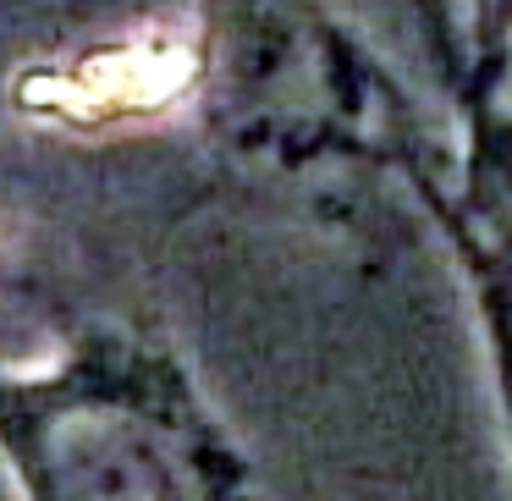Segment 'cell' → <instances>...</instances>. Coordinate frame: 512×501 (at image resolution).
Listing matches in <instances>:
<instances>
[{
    "mask_svg": "<svg viewBox=\"0 0 512 501\" xmlns=\"http://www.w3.org/2000/svg\"><path fill=\"white\" fill-rule=\"evenodd\" d=\"M193 45L166 28H149L122 45L89 50V56L67 61V67L39 72L23 83V100L45 116L78 127H105V122H138V116H160L193 89Z\"/></svg>",
    "mask_w": 512,
    "mask_h": 501,
    "instance_id": "1",
    "label": "cell"
}]
</instances>
